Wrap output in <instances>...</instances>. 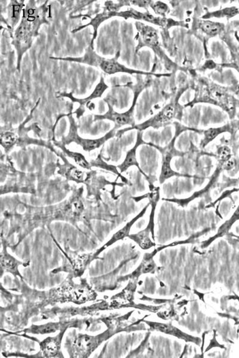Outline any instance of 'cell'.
<instances>
[{"mask_svg":"<svg viewBox=\"0 0 239 358\" xmlns=\"http://www.w3.org/2000/svg\"><path fill=\"white\" fill-rule=\"evenodd\" d=\"M50 8L47 1L39 6L35 1H29L23 10L20 23L12 35V44L17 55L16 68L18 71H21L23 57L39 35L41 26L49 24L47 16Z\"/></svg>","mask_w":239,"mask_h":358,"instance_id":"6da1fadb","label":"cell"},{"mask_svg":"<svg viewBox=\"0 0 239 358\" xmlns=\"http://www.w3.org/2000/svg\"><path fill=\"white\" fill-rule=\"evenodd\" d=\"M120 57V52L119 51L117 52L115 57L112 58H104L97 54L94 50V48L89 45L81 57H50V59L52 60L75 62V63L89 65L100 69L107 75L125 73L130 75H152L157 77H168L171 75L170 74H156L133 70L120 64L119 62Z\"/></svg>","mask_w":239,"mask_h":358,"instance_id":"7a4b0ae2","label":"cell"},{"mask_svg":"<svg viewBox=\"0 0 239 358\" xmlns=\"http://www.w3.org/2000/svg\"><path fill=\"white\" fill-rule=\"evenodd\" d=\"M199 103L215 105L227 112L230 116L234 110V97L227 88L219 86L208 80L202 81L195 99L191 104Z\"/></svg>","mask_w":239,"mask_h":358,"instance_id":"3957f363","label":"cell"},{"mask_svg":"<svg viewBox=\"0 0 239 358\" xmlns=\"http://www.w3.org/2000/svg\"><path fill=\"white\" fill-rule=\"evenodd\" d=\"M179 97L180 94H179L171 103L166 105L159 113L145 122L120 130L117 132V135H122L126 131L133 129L138 130V131H142L149 127L159 129L160 128L165 127L171 123L173 120L178 119L179 117H181L182 111V107L179 104Z\"/></svg>","mask_w":239,"mask_h":358,"instance_id":"277c9868","label":"cell"},{"mask_svg":"<svg viewBox=\"0 0 239 358\" xmlns=\"http://www.w3.org/2000/svg\"><path fill=\"white\" fill-rule=\"evenodd\" d=\"M149 83L144 82V83H137L135 86L130 87L133 90L134 96L132 104L131 105L129 110L124 113H119L114 110L113 107L109 101L105 99L107 103L109 110L106 114L102 115H95L94 116V121L107 120L113 121L116 125V129L120 127L129 125L131 127L135 126V120H134V113H135V107L137 98L139 94L141 93L144 88L147 87Z\"/></svg>","mask_w":239,"mask_h":358,"instance_id":"5b68a950","label":"cell"},{"mask_svg":"<svg viewBox=\"0 0 239 358\" xmlns=\"http://www.w3.org/2000/svg\"><path fill=\"white\" fill-rule=\"evenodd\" d=\"M135 25L137 30L135 39L137 41L136 52L144 47L152 48L163 63L168 64L169 67H171V64L173 63L160 47L159 36L156 29L152 26L143 24L141 22H136Z\"/></svg>","mask_w":239,"mask_h":358,"instance_id":"8992f818","label":"cell"},{"mask_svg":"<svg viewBox=\"0 0 239 358\" xmlns=\"http://www.w3.org/2000/svg\"><path fill=\"white\" fill-rule=\"evenodd\" d=\"M70 121V130L66 137H65L62 139V143L64 144H69L71 143H75L82 147V148L86 151H91L96 149L100 147L104 143H106L107 140L111 139L115 136L116 128H114L112 130L109 131L106 135L103 137L99 138L97 139H83L78 135L77 132V126L73 116V113H70L67 115Z\"/></svg>","mask_w":239,"mask_h":358,"instance_id":"52a82bcc","label":"cell"},{"mask_svg":"<svg viewBox=\"0 0 239 358\" xmlns=\"http://www.w3.org/2000/svg\"><path fill=\"white\" fill-rule=\"evenodd\" d=\"M126 1H120L119 3H113V2L108 1L105 3V6L103 8V12L98 13L95 16V17L90 19V21L86 25L79 26L77 28L73 29L71 31L72 33H76L78 31L82 30L88 26H92L93 34L92 38L90 42V45L94 48V41L97 38L98 28L100 25L107 20L116 17V15L117 12H120L121 8L124 6H129L130 1L129 3Z\"/></svg>","mask_w":239,"mask_h":358,"instance_id":"ba28073f","label":"cell"},{"mask_svg":"<svg viewBox=\"0 0 239 358\" xmlns=\"http://www.w3.org/2000/svg\"><path fill=\"white\" fill-rule=\"evenodd\" d=\"M109 87V85H108L106 81H105L104 78L101 77L99 83H98L95 88H94L92 93L87 97L83 98H76L74 96L73 92L68 93V92L65 91L57 92V97L58 98L67 97L68 99H70L72 103L79 104V108H78L77 111H76L78 113V111L81 112V110H82L85 105L90 103V101L102 97L104 92L106 91Z\"/></svg>","mask_w":239,"mask_h":358,"instance_id":"9c48e42d","label":"cell"},{"mask_svg":"<svg viewBox=\"0 0 239 358\" xmlns=\"http://www.w3.org/2000/svg\"><path fill=\"white\" fill-rule=\"evenodd\" d=\"M116 17L122 18L124 19H133L136 21H145L151 23L154 25L161 26V27H165L166 25L169 24L170 20L166 18L156 17L149 12L143 13L136 11L132 8L126 10L124 11H120L117 12L116 15Z\"/></svg>","mask_w":239,"mask_h":358,"instance_id":"30bf717a","label":"cell"},{"mask_svg":"<svg viewBox=\"0 0 239 358\" xmlns=\"http://www.w3.org/2000/svg\"><path fill=\"white\" fill-rule=\"evenodd\" d=\"M178 131L179 130L176 131L175 137L173 139L171 144L166 147L165 150H163L162 170L159 178L160 183H163L166 180L173 176H185L174 172V171L172 170L171 167L172 158L178 155V152L174 149L175 140L176 136L178 135V133H179Z\"/></svg>","mask_w":239,"mask_h":358,"instance_id":"8fae6325","label":"cell"},{"mask_svg":"<svg viewBox=\"0 0 239 358\" xmlns=\"http://www.w3.org/2000/svg\"><path fill=\"white\" fill-rule=\"evenodd\" d=\"M156 206V202L154 201L152 204V214H151L150 222L147 227L136 234L129 236L130 239H133L134 241L138 244L139 247L144 249H149L155 245V243L151 239L150 236L151 235L154 236V227H155L154 217H155Z\"/></svg>","mask_w":239,"mask_h":358,"instance_id":"7c38bea8","label":"cell"},{"mask_svg":"<svg viewBox=\"0 0 239 358\" xmlns=\"http://www.w3.org/2000/svg\"><path fill=\"white\" fill-rule=\"evenodd\" d=\"M25 6L24 1L14 0L10 3L8 7V18L6 20L9 29H14L21 21L23 10Z\"/></svg>","mask_w":239,"mask_h":358,"instance_id":"4fadbf2b","label":"cell"},{"mask_svg":"<svg viewBox=\"0 0 239 358\" xmlns=\"http://www.w3.org/2000/svg\"><path fill=\"white\" fill-rule=\"evenodd\" d=\"M142 131H138L137 133V140L135 145L134 146L132 149H131L128 152H127L125 160H124L123 163L120 164V166H118V169H119L121 173L126 172V171L130 167L135 166L138 168L140 173L143 174V175L147 177L146 174L144 173L141 169H140L139 166V163H137L136 160V150L137 147L142 144L144 143L142 139Z\"/></svg>","mask_w":239,"mask_h":358,"instance_id":"5bb4252c","label":"cell"},{"mask_svg":"<svg viewBox=\"0 0 239 358\" xmlns=\"http://www.w3.org/2000/svg\"><path fill=\"white\" fill-rule=\"evenodd\" d=\"M94 294L89 288L86 287H78L66 289L64 291L63 297L71 301L82 303L90 300Z\"/></svg>","mask_w":239,"mask_h":358,"instance_id":"9a60e30c","label":"cell"},{"mask_svg":"<svg viewBox=\"0 0 239 358\" xmlns=\"http://www.w3.org/2000/svg\"><path fill=\"white\" fill-rule=\"evenodd\" d=\"M149 207V204L147 205L146 208H144L142 210V211L140 212L139 214L135 217V218H134L132 220V221H130L129 222L127 223V224L124 226L122 229H121L120 230V231L116 232V234L113 236V237L111 238L110 240L109 241H108L106 244L103 246V247L100 249L99 251L97 252V254H99L100 252L103 251V250H104L105 248L109 247V246H110L111 245L113 244L114 243H115L118 241L121 240V239L126 237V236H129V232L130 231L131 228H132V226L133 225L134 223H135L137 221V220L140 218H141L142 217L146 214L147 210V209H148Z\"/></svg>","mask_w":239,"mask_h":358,"instance_id":"2e32d148","label":"cell"},{"mask_svg":"<svg viewBox=\"0 0 239 358\" xmlns=\"http://www.w3.org/2000/svg\"><path fill=\"white\" fill-rule=\"evenodd\" d=\"M99 340L96 337L83 336L78 337L75 343V347L81 356L87 355L98 345Z\"/></svg>","mask_w":239,"mask_h":358,"instance_id":"e0dca14e","label":"cell"},{"mask_svg":"<svg viewBox=\"0 0 239 358\" xmlns=\"http://www.w3.org/2000/svg\"><path fill=\"white\" fill-rule=\"evenodd\" d=\"M196 26L199 30L210 37H215L220 34L224 28V25L221 23L207 19L198 20Z\"/></svg>","mask_w":239,"mask_h":358,"instance_id":"ac0fdd59","label":"cell"},{"mask_svg":"<svg viewBox=\"0 0 239 358\" xmlns=\"http://www.w3.org/2000/svg\"><path fill=\"white\" fill-rule=\"evenodd\" d=\"M149 325L151 328H153L154 330L161 331V332L166 334L172 335V336L178 337L179 339L186 341L193 340L192 337H189L188 335L185 333H183L182 331H180L178 328L171 326V325L153 323V322H150Z\"/></svg>","mask_w":239,"mask_h":358,"instance_id":"d6986e66","label":"cell"},{"mask_svg":"<svg viewBox=\"0 0 239 358\" xmlns=\"http://www.w3.org/2000/svg\"><path fill=\"white\" fill-rule=\"evenodd\" d=\"M231 130L230 125H225L224 126L218 128H211L204 132V137L202 140L201 145L205 147L206 145L217 138L219 134L225 132H229Z\"/></svg>","mask_w":239,"mask_h":358,"instance_id":"ffe728a7","label":"cell"},{"mask_svg":"<svg viewBox=\"0 0 239 358\" xmlns=\"http://www.w3.org/2000/svg\"><path fill=\"white\" fill-rule=\"evenodd\" d=\"M61 338L57 336L54 338H49L41 344L42 352L45 356L51 357L55 355L58 352L60 347Z\"/></svg>","mask_w":239,"mask_h":358,"instance_id":"44dd1931","label":"cell"},{"mask_svg":"<svg viewBox=\"0 0 239 358\" xmlns=\"http://www.w3.org/2000/svg\"><path fill=\"white\" fill-rule=\"evenodd\" d=\"M239 14V9L235 7L226 8L219 11L208 12L203 16L202 19H210L211 18H231Z\"/></svg>","mask_w":239,"mask_h":358,"instance_id":"7402d4cb","label":"cell"},{"mask_svg":"<svg viewBox=\"0 0 239 358\" xmlns=\"http://www.w3.org/2000/svg\"><path fill=\"white\" fill-rule=\"evenodd\" d=\"M238 219L239 206L237 210H235L234 213V214L231 216V218L229 219L228 221L225 222V223H224V224L222 225L220 228H219L217 234H216L214 237L212 238H211L210 239H209L207 242H206V244L204 245L205 247H206V246L210 244L211 243L213 242V241L215 240L216 238L221 237V236H223L225 234H226V233L229 231V229L231 228L232 225H233L235 222L238 221Z\"/></svg>","mask_w":239,"mask_h":358,"instance_id":"603a6c76","label":"cell"},{"mask_svg":"<svg viewBox=\"0 0 239 358\" xmlns=\"http://www.w3.org/2000/svg\"><path fill=\"white\" fill-rule=\"evenodd\" d=\"M2 265L6 270L18 273V262L11 255H2Z\"/></svg>","mask_w":239,"mask_h":358,"instance_id":"cb8c5ba5","label":"cell"},{"mask_svg":"<svg viewBox=\"0 0 239 358\" xmlns=\"http://www.w3.org/2000/svg\"><path fill=\"white\" fill-rule=\"evenodd\" d=\"M62 146H61V148L65 151V153L67 154V156L72 158V159H73L75 161V162L76 163L78 166H80V167H83V168L84 169H89V164L88 163L86 160L85 159V158L82 155H81V154L76 152H71V151L65 148L64 145Z\"/></svg>","mask_w":239,"mask_h":358,"instance_id":"d4e9b609","label":"cell"},{"mask_svg":"<svg viewBox=\"0 0 239 358\" xmlns=\"http://www.w3.org/2000/svg\"><path fill=\"white\" fill-rule=\"evenodd\" d=\"M18 136L12 131H5L2 133V144L6 148H9L14 145L17 142Z\"/></svg>","mask_w":239,"mask_h":358,"instance_id":"484cf974","label":"cell"},{"mask_svg":"<svg viewBox=\"0 0 239 358\" xmlns=\"http://www.w3.org/2000/svg\"><path fill=\"white\" fill-rule=\"evenodd\" d=\"M59 326L57 324H49L44 326L34 327L31 330V332L36 334H48L55 333L58 330Z\"/></svg>","mask_w":239,"mask_h":358,"instance_id":"4316f807","label":"cell"},{"mask_svg":"<svg viewBox=\"0 0 239 358\" xmlns=\"http://www.w3.org/2000/svg\"><path fill=\"white\" fill-rule=\"evenodd\" d=\"M150 6L153 10V11L155 12L156 14L162 16V18H165L166 15L168 14L170 11L169 6L161 2L152 3Z\"/></svg>","mask_w":239,"mask_h":358,"instance_id":"83f0119b","label":"cell"},{"mask_svg":"<svg viewBox=\"0 0 239 358\" xmlns=\"http://www.w3.org/2000/svg\"><path fill=\"white\" fill-rule=\"evenodd\" d=\"M218 156L219 161L224 164L231 159V150L227 146L221 147L218 150Z\"/></svg>","mask_w":239,"mask_h":358,"instance_id":"f1b7e54d","label":"cell"},{"mask_svg":"<svg viewBox=\"0 0 239 358\" xmlns=\"http://www.w3.org/2000/svg\"><path fill=\"white\" fill-rule=\"evenodd\" d=\"M69 175H70L72 179L77 180V181H83L84 179L83 173L77 169H71L70 172H69Z\"/></svg>","mask_w":239,"mask_h":358,"instance_id":"f546056e","label":"cell"},{"mask_svg":"<svg viewBox=\"0 0 239 358\" xmlns=\"http://www.w3.org/2000/svg\"><path fill=\"white\" fill-rule=\"evenodd\" d=\"M71 209L73 213H80L83 210L82 202L79 201L73 202L71 207Z\"/></svg>","mask_w":239,"mask_h":358,"instance_id":"4dcf8cb0","label":"cell"},{"mask_svg":"<svg viewBox=\"0 0 239 358\" xmlns=\"http://www.w3.org/2000/svg\"><path fill=\"white\" fill-rule=\"evenodd\" d=\"M150 1H130L131 4L139 7V8H146L147 6H150L151 3Z\"/></svg>","mask_w":239,"mask_h":358,"instance_id":"1f68e13d","label":"cell"},{"mask_svg":"<svg viewBox=\"0 0 239 358\" xmlns=\"http://www.w3.org/2000/svg\"><path fill=\"white\" fill-rule=\"evenodd\" d=\"M235 166L234 161L232 159H230L223 164V169L226 170H231Z\"/></svg>","mask_w":239,"mask_h":358,"instance_id":"d6a6232c","label":"cell"},{"mask_svg":"<svg viewBox=\"0 0 239 358\" xmlns=\"http://www.w3.org/2000/svg\"><path fill=\"white\" fill-rule=\"evenodd\" d=\"M215 65L216 64L214 63V62L212 61H208L206 62L204 67L203 68L205 69H213L215 67Z\"/></svg>","mask_w":239,"mask_h":358,"instance_id":"836d02e7","label":"cell"},{"mask_svg":"<svg viewBox=\"0 0 239 358\" xmlns=\"http://www.w3.org/2000/svg\"><path fill=\"white\" fill-rule=\"evenodd\" d=\"M237 66V67L236 68L237 70L239 72V65H236Z\"/></svg>","mask_w":239,"mask_h":358,"instance_id":"e575fe53","label":"cell"}]
</instances>
